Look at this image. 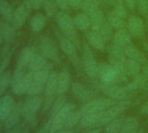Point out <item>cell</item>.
<instances>
[{"label": "cell", "mask_w": 148, "mask_h": 133, "mask_svg": "<svg viewBox=\"0 0 148 133\" xmlns=\"http://www.w3.org/2000/svg\"><path fill=\"white\" fill-rule=\"evenodd\" d=\"M145 91H148V81H147V85H146V88H145Z\"/></svg>", "instance_id": "94428289"}, {"label": "cell", "mask_w": 148, "mask_h": 133, "mask_svg": "<svg viewBox=\"0 0 148 133\" xmlns=\"http://www.w3.org/2000/svg\"><path fill=\"white\" fill-rule=\"evenodd\" d=\"M38 50L45 58L55 63L60 62L58 45L51 38L47 36H42L38 40Z\"/></svg>", "instance_id": "4fadbf2b"}, {"label": "cell", "mask_w": 148, "mask_h": 133, "mask_svg": "<svg viewBox=\"0 0 148 133\" xmlns=\"http://www.w3.org/2000/svg\"><path fill=\"white\" fill-rule=\"evenodd\" d=\"M47 60L48 59L45 58L40 52L36 51L35 55L33 56L31 63H29L27 67V72H29L30 74H33L40 70L48 67L50 64Z\"/></svg>", "instance_id": "d6986e66"}, {"label": "cell", "mask_w": 148, "mask_h": 133, "mask_svg": "<svg viewBox=\"0 0 148 133\" xmlns=\"http://www.w3.org/2000/svg\"><path fill=\"white\" fill-rule=\"evenodd\" d=\"M2 60H3V57L0 54V65H1V63H2Z\"/></svg>", "instance_id": "6f0895ef"}, {"label": "cell", "mask_w": 148, "mask_h": 133, "mask_svg": "<svg viewBox=\"0 0 148 133\" xmlns=\"http://www.w3.org/2000/svg\"><path fill=\"white\" fill-rule=\"evenodd\" d=\"M10 62H11V54L8 53L3 57L2 63H1V65H0V79H1L4 74L7 72L6 69L8 67V65L10 64Z\"/></svg>", "instance_id": "7bdbcfd3"}, {"label": "cell", "mask_w": 148, "mask_h": 133, "mask_svg": "<svg viewBox=\"0 0 148 133\" xmlns=\"http://www.w3.org/2000/svg\"><path fill=\"white\" fill-rule=\"evenodd\" d=\"M126 58L127 57L123 48L114 44L110 46L108 50V63L119 72L123 82H125L127 78V75L125 70V63Z\"/></svg>", "instance_id": "52a82bcc"}, {"label": "cell", "mask_w": 148, "mask_h": 133, "mask_svg": "<svg viewBox=\"0 0 148 133\" xmlns=\"http://www.w3.org/2000/svg\"><path fill=\"white\" fill-rule=\"evenodd\" d=\"M55 18L57 25L63 35L70 39L79 50L81 48V43L79 40L78 29L74 24L73 18L64 11L58 12Z\"/></svg>", "instance_id": "6da1fadb"}, {"label": "cell", "mask_w": 148, "mask_h": 133, "mask_svg": "<svg viewBox=\"0 0 148 133\" xmlns=\"http://www.w3.org/2000/svg\"><path fill=\"white\" fill-rule=\"evenodd\" d=\"M94 87H96L99 91L104 93L108 98H111L116 102L128 100L132 95L125 89V86H120L119 85H111L105 84L102 82H95Z\"/></svg>", "instance_id": "5b68a950"}, {"label": "cell", "mask_w": 148, "mask_h": 133, "mask_svg": "<svg viewBox=\"0 0 148 133\" xmlns=\"http://www.w3.org/2000/svg\"><path fill=\"white\" fill-rule=\"evenodd\" d=\"M30 11L31 10L25 5V3L20 5L14 10L12 25L14 26V28L16 30H19L24 26V25L27 19V17L30 13Z\"/></svg>", "instance_id": "2e32d148"}, {"label": "cell", "mask_w": 148, "mask_h": 133, "mask_svg": "<svg viewBox=\"0 0 148 133\" xmlns=\"http://www.w3.org/2000/svg\"><path fill=\"white\" fill-rule=\"evenodd\" d=\"M98 132H100V129L98 128V129H90L86 131H84V132H81V133H98Z\"/></svg>", "instance_id": "816d5d0a"}, {"label": "cell", "mask_w": 148, "mask_h": 133, "mask_svg": "<svg viewBox=\"0 0 148 133\" xmlns=\"http://www.w3.org/2000/svg\"><path fill=\"white\" fill-rule=\"evenodd\" d=\"M144 131H145V130H144V129L141 127V128H140V130H138V133H144Z\"/></svg>", "instance_id": "9f6ffc18"}, {"label": "cell", "mask_w": 148, "mask_h": 133, "mask_svg": "<svg viewBox=\"0 0 148 133\" xmlns=\"http://www.w3.org/2000/svg\"><path fill=\"white\" fill-rule=\"evenodd\" d=\"M71 88L74 97L83 104L87 103L90 100L97 98L96 94L91 89H89L87 86L84 85L81 83L73 82L71 85Z\"/></svg>", "instance_id": "5bb4252c"}, {"label": "cell", "mask_w": 148, "mask_h": 133, "mask_svg": "<svg viewBox=\"0 0 148 133\" xmlns=\"http://www.w3.org/2000/svg\"><path fill=\"white\" fill-rule=\"evenodd\" d=\"M146 85H147V78L142 73H140L137 77L133 78L131 82L127 83L125 85V87L128 91V92L132 94L137 91L145 90Z\"/></svg>", "instance_id": "4316f807"}, {"label": "cell", "mask_w": 148, "mask_h": 133, "mask_svg": "<svg viewBox=\"0 0 148 133\" xmlns=\"http://www.w3.org/2000/svg\"><path fill=\"white\" fill-rule=\"evenodd\" d=\"M123 50L125 51L126 57H128V58L134 59V60L139 62L141 64H144L146 62H148V59H147L146 56L145 55V53L140 51V50L138 48H137L132 43H131L130 44L124 47Z\"/></svg>", "instance_id": "cb8c5ba5"}, {"label": "cell", "mask_w": 148, "mask_h": 133, "mask_svg": "<svg viewBox=\"0 0 148 133\" xmlns=\"http://www.w3.org/2000/svg\"><path fill=\"white\" fill-rule=\"evenodd\" d=\"M97 1L99 4H104V5H112V6H114V5H116L122 2L121 0H97Z\"/></svg>", "instance_id": "681fc988"}, {"label": "cell", "mask_w": 148, "mask_h": 133, "mask_svg": "<svg viewBox=\"0 0 148 133\" xmlns=\"http://www.w3.org/2000/svg\"><path fill=\"white\" fill-rule=\"evenodd\" d=\"M12 72L10 71H7L4 76L0 79V98L4 96L5 92L6 91L7 88L11 86V81H12Z\"/></svg>", "instance_id": "ab89813d"}, {"label": "cell", "mask_w": 148, "mask_h": 133, "mask_svg": "<svg viewBox=\"0 0 148 133\" xmlns=\"http://www.w3.org/2000/svg\"><path fill=\"white\" fill-rule=\"evenodd\" d=\"M73 21L79 31H86L91 27V18L85 12L76 14L73 18Z\"/></svg>", "instance_id": "d6a6232c"}, {"label": "cell", "mask_w": 148, "mask_h": 133, "mask_svg": "<svg viewBox=\"0 0 148 133\" xmlns=\"http://www.w3.org/2000/svg\"><path fill=\"white\" fill-rule=\"evenodd\" d=\"M95 31L99 32L106 42L109 41V40H111L112 38V36H113V29L110 25V24L108 23L107 19Z\"/></svg>", "instance_id": "74e56055"}, {"label": "cell", "mask_w": 148, "mask_h": 133, "mask_svg": "<svg viewBox=\"0 0 148 133\" xmlns=\"http://www.w3.org/2000/svg\"><path fill=\"white\" fill-rule=\"evenodd\" d=\"M132 105V101L131 100H125V101H120L117 102L115 104L112 106L109 107L106 109L100 117V119L98 121V123L95 124L94 129H98L100 127H103L109 123L110 122L113 121L114 119L118 118L120 117L130 106Z\"/></svg>", "instance_id": "277c9868"}, {"label": "cell", "mask_w": 148, "mask_h": 133, "mask_svg": "<svg viewBox=\"0 0 148 133\" xmlns=\"http://www.w3.org/2000/svg\"><path fill=\"white\" fill-rule=\"evenodd\" d=\"M112 40V44H114L121 48H124L126 45L132 43V35L129 33V31L126 29L116 31V32L113 33Z\"/></svg>", "instance_id": "484cf974"}, {"label": "cell", "mask_w": 148, "mask_h": 133, "mask_svg": "<svg viewBox=\"0 0 148 133\" xmlns=\"http://www.w3.org/2000/svg\"><path fill=\"white\" fill-rule=\"evenodd\" d=\"M125 115L122 114L118 118L114 119L113 121L110 122L106 125H105V133H120L122 123L125 118Z\"/></svg>", "instance_id": "d590c367"}, {"label": "cell", "mask_w": 148, "mask_h": 133, "mask_svg": "<svg viewBox=\"0 0 148 133\" xmlns=\"http://www.w3.org/2000/svg\"><path fill=\"white\" fill-rule=\"evenodd\" d=\"M45 14L48 18H52L56 17L58 13V5L56 3V0H44L43 1V6Z\"/></svg>", "instance_id": "8d00e7d4"}, {"label": "cell", "mask_w": 148, "mask_h": 133, "mask_svg": "<svg viewBox=\"0 0 148 133\" xmlns=\"http://www.w3.org/2000/svg\"><path fill=\"white\" fill-rule=\"evenodd\" d=\"M44 99L38 96H29L22 104V117L31 128H34L38 123V113L43 107Z\"/></svg>", "instance_id": "3957f363"}, {"label": "cell", "mask_w": 148, "mask_h": 133, "mask_svg": "<svg viewBox=\"0 0 148 133\" xmlns=\"http://www.w3.org/2000/svg\"><path fill=\"white\" fill-rule=\"evenodd\" d=\"M14 10L7 0H0V17L2 19L12 24Z\"/></svg>", "instance_id": "1f68e13d"}, {"label": "cell", "mask_w": 148, "mask_h": 133, "mask_svg": "<svg viewBox=\"0 0 148 133\" xmlns=\"http://www.w3.org/2000/svg\"><path fill=\"white\" fill-rule=\"evenodd\" d=\"M1 119H0V133H1V130H2V125H1Z\"/></svg>", "instance_id": "680465c9"}, {"label": "cell", "mask_w": 148, "mask_h": 133, "mask_svg": "<svg viewBox=\"0 0 148 133\" xmlns=\"http://www.w3.org/2000/svg\"><path fill=\"white\" fill-rule=\"evenodd\" d=\"M0 30L2 31L5 44H9L15 38L16 29L11 23L2 19V20H0Z\"/></svg>", "instance_id": "f546056e"}, {"label": "cell", "mask_w": 148, "mask_h": 133, "mask_svg": "<svg viewBox=\"0 0 148 133\" xmlns=\"http://www.w3.org/2000/svg\"><path fill=\"white\" fill-rule=\"evenodd\" d=\"M31 82H32V76L30 73L26 72L25 75L20 80L11 85L13 93H15L18 96L27 94L29 87L31 85Z\"/></svg>", "instance_id": "7402d4cb"}, {"label": "cell", "mask_w": 148, "mask_h": 133, "mask_svg": "<svg viewBox=\"0 0 148 133\" xmlns=\"http://www.w3.org/2000/svg\"><path fill=\"white\" fill-rule=\"evenodd\" d=\"M140 128L137 117H125L122 123L120 133H138Z\"/></svg>", "instance_id": "83f0119b"}, {"label": "cell", "mask_w": 148, "mask_h": 133, "mask_svg": "<svg viewBox=\"0 0 148 133\" xmlns=\"http://www.w3.org/2000/svg\"><path fill=\"white\" fill-rule=\"evenodd\" d=\"M51 72V66L49 65L48 67L43 70H40L33 74H31L32 82L27 94L29 96H38L42 92H44L45 84L47 82V79Z\"/></svg>", "instance_id": "9c48e42d"}, {"label": "cell", "mask_w": 148, "mask_h": 133, "mask_svg": "<svg viewBox=\"0 0 148 133\" xmlns=\"http://www.w3.org/2000/svg\"><path fill=\"white\" fill-rule=\"evenodd\" d=\"M74 109H76V105L72 103L67 102L57 114L48 117L45 123L40 128V130L43 133H53L64 130V123L69 114Z\"/></svg>", "instance_id": "7a4b0ae2"}, {"label": "cell", "mask_w": 148, "mask_h": 133, "mask_svg": "<svg viewBox=\"0 0 148 133\" xmlns=\"http://www.w3.org/2000/svg\"><path fill=\"white\" fill-rule=\"evenodd\" d=\"M143 48H144V50H145V52H146L147 55H148V43L143 42Z\"/></svg>", "instance_id": "db71d44e"}, {"label": "cell", "mask_w": 148, "mask_h": 133, "mask_svg": "<svg viewBox=\"0 0 148 133\" xmlns=\"http://www.w3.org/2000/svg\"><path fill=\"white\" fill-rule=\"evenodd\" d=\"M71 77L66 69H63L58 73V96L64 95L71 87Z\"/></svg>", "instance_id": "ffe728a7"}, {"label": "cell", "mask_w": 148, "mask_h": 133, "mask_svg": "<svg viewBox=\"0 0 148 133\" xmlns=\"http://www.w3.org/2000/svg\"><path fill=\"white\" fill-rule=\"evenodd\" d=\"M16 104L14 98L10 95H4L0 98V119L3 122L8 117Z\"/></svg>", "instance_id": "ac0fdd59"}, {"label": "cell", "mask_w": 148, "mask_h": 133, "mask_svg": "<svg viewBox=\"0 0 148 133\" xmlns=\"http://www.w3.org/2000/svg\"><path fill=\"white\" fill-rule=\"evenodd\" d=\"M98 133H101V132H98Z\"/></svg>", "instance_id": "be15d7a7"}, {"label": "cell", "mask_w": 148, "mask_h": 133, "mask_svg": "<svg viewBox=\"0 0 148 133\" xmlns=\"http://www.w3.org/2000/svg\"><path fill=\"white\" fill-rule=\"evenodd\" d=\"M46 21H47V17L45 16V14L37 13L33 15L32 18H31L30 28L34 32H39L45 28L46 25Z\"/></svg>", "instance_id": "4dcf8cb0"}, {"label": "cell", "mask_w": 148, "mask_h": 133, "mask_svg": "<svg viewBox=\"0 0 148 133\" xmlns=\"http://www.w3.org/2000/svg\"><path fill=\"white\" fill-rule=\"evenodd\" d=\"M121 1L128 10L132 12H134L136 10V0H121Z\"/></svg>", "instance_id": "bcb514c9"}, {"label": "cell", "mask_w": 148, "mask_h": 133, "mask_svg": "<svg viewBox=\"0 0 148 133\" xmlns=\"http://www.w3.org/2000/svg\"><path fill=\"white\" fill-rule=\"evenodd\" d=\"M83 70L86 76L90 78H97L99 63H97L92 47L88 44L83 45V57H82Z\"/></svg>", "instance_id": "7c38bea8"}, {"label": "cell", "mask_w": 148, "mask_h": 133, "mask_svg": "<svg viewBox=\"0 0 148 133\" xmlns=\"http://www.w3.org/2000/svg\"><path fill=\"white\" fill-rule=\"evenodd\" d=\"M22 104L17 103L12 111L10 113L8 117L4 121V128L5 130H11L20 123L22 118Z\"/></svg>", "instance_id": "e0dca14e"}, {"label": "cell", "mask_w": 148, "mask_h": 133, "mask_svg": "<svg viewBox=\"0 0 148 133\" xmlns=\"http://www.w3.org/2000/svg\"><path fill=\"white\" fill-rule=\"evenodd\" d=\"M53 133H74V130H61Z\"/></svg>", "instance_id": "f5cc1de1"}, {"label": "cell", "mask_w": 148, "mask_h": 133, "mask_svg": "<svg viewBox=\"0 0 148 133\" xmlns=\"http://www.w3.org/2000/svg\"><path fill=\"white\" fill-rule=\"evenodd\" d=\"M136 7L145 18H148V0H136Z\"/></svg>", "instance_id": "b9f144b4"}, {"label": "cell", "mask_w": 148, "mask_h": 133, "mask_svg": "<svg viewBox=\"0 0 148 133\" xmlns=\"http://www.w3.org/2000/svg\"><path fill=\"white\" fill-rule=\"evenodd\" d=\"M117 102L108 98H95L83 105L79 109L81 115H86L90 113L104 112L106 109L115 104Z\"/></svg>", "instance_id": "30bf717a"}, {"label": "cell", "mask_w": 148, "mask_h": 133, "mask_svg": "<svg viewBox=\"0 0 148 133\" xmlns=\"http://www.w3.org/2000/svg\"><path fill=\"white\" fill-rule=\"evenodd\" d=\"M138 112L142 116H148V99L140 106Z\"/></svg>", "instance_id": "f907efd6"}, {"label": "cell", "mask_w": 148, "mask_h": 133, "mask_svg": "<svg viewBox=\"0 0 148 133\" xmlns=\"http://www.w3.org/2000/svg\"><path fill=\"white\" fill-rule=\"evenodd\" d=\"M99 3L97 0H84V4L81 8L83 12L87 14L88 16L92 15L95 12L100 10L99 9Z\"/></svg>", "instance_id": "f35d334b"}, {"label": "cell", "mask_w": 148, "mask_h": 133, "mask_svg": "<svg viewBox=\"0 0 148 133\" xmlns=\"http://www.w3.org/2000/svg\"><path fill=\"white\" fill-rule=\"evenodd\" d=\"M112 12L122 18H125V19L128 18V12L126 10V6L122 2L114 5L112 10Z\"/></svg>", "instance_id": "60d3db41"}, {"label": "cell", "mask_w": 148, "mask_h": 133, "mask_svg": "<svg viewBox=\"0 0 148 133\" xmlns=\"http://www.w3.org/2000/svg\"><path fill=\"white\" fill-rule=\"evenodd\" d=\"M24 130H25L24 124L19 123L18 126H16L11 130H7L5 133H24Z\"/></svg>", "instance_id": "c3c4849f"}, {"label": "cell", "mask_w": 148, "mask_h": 133, "mask_svg": "<svg viewBox=\"0 0 148 133\" xmlns=\"http://www.w3.org/2000/svg\"><path fill=\"white\" fill-rule=\"evenodd\" d=\"M35 53H36V50L33 48H31V47L24 48L19 53L18 62H17V67H20L25 70H27L28 65L31 63Z\"/></svg>", "instance_id": "d4e9b609"}, {"label": "cell", "mask_w": 148, "mask_h": 133, "mask_svg": "<svg viewBox=\"0 0 148 133\" xmlns=\"http://www.w3.org/2000/svg\"><path fill=\"white\" fill-rule=\"evenodd\" d=\"M58 45L60 50L67 56L76 70L79 71V72H81L83 64L82 59L79 57L78 52V47L64 36H58Z\"/></svg>", "instance_id": "8992f818"}, {"label": "cell", "mask_w": 148, "mask_h": 133, "mask_svg": "<svg viewBox=\"0 0 148 133\" xmlns=\"http://www.w3.org/2000/svg\"><path fill=\"white\" fill-rule=\"evenodd\" d=\"M34 133H43V132H42V131H41V130H38V131H36V132H34Z\"/></svg>", "instance_id": "91938a15"}, {"label": "cell", "mask_w": 148, "mask_h": 133, "mask_svg": "<svg viewBox=\"0 0 148 133\" xmlns=\"http://www.w3.org/2000/svg\"><path fill=\"white\" fill-rule=\"evenodd\" d=\"M68 4L71 9L77 11L82 8L84 0H68Z\"/></svg>", "instance_id": "f6af8a7d"}, {"label": "cell", "mask_w": 148, "mask_h": 133, "mask_svg": "<svg viewBox=\"0 0 148 133\" xmlns=\"http://www.w3.org/2000/svg\"><path fill=\"white\" fill-rule=\"evenodd\" d=\"M5 42L4 40V37H3V34H2V31L1 30H0V46H1L3 44V43Z\"/></svg>", "instance_id": "11a10c76"}, {"label": "cell", "mask_w": 148, "mask_h": 133, "mask_svg": "<svg viewBox=\"0 0 148 133\" xmlns=\"http://www.w3.org/2000/svg\"><path fill=\"white\" fill-rule=\"evenodd\" d=\"M97 78L102 83L111 85H119L121 82H123L119 72L112 65L106 62L99 63Z\"/></svg>", "instance_id": "8fae6325"}, {"label": "cell", "mask_w": 148, "mask_h": 133, "mask_svg": "<svg viewBox=\"0 0 148 133\" xmlns=\"http://www.w3.org/2000/svg\"><path fill=\"white\" fill-rule=\"evenodd\" d=\"M82 117V115L79 111V109H74L68 116L64 125V130H72L73 128L77 127L79 124L80 119Z\"/></svg>", "instance_id": "836d02e7"}, {"label": "cell", "mask_w": 148, "mask_h": 133, "mask_svg": "<svg viewBox=\"0 0 148 133\" xmlns=\"http://www.w3.org/2000/svg\"><path fill=\"white\" fill-rule=\"evenodd\" d=\"M145 133H148V130H146V131H145Z\"/></svg>", "instance_id": "6125c7cd"}, {"label": "cell", "mask_w": 148, "mask_h": 133, "mask_svg": "<svg viewBox=\"0 0 148 133\" xmlns=\"http://www.w3.org/2000/svg\"><path fill=\"white\" fill-rule=\"evenodd\" d=\"M58 73L57 72L51 71L44 90L45 99L42 107L43 113H46L50 110L53 102L58 97Z\"/></svg>", "instance_id": "ba28073f"}, {"label": "cell", "mask_w": 148, "mask_h": 133, "mask_svg": "<svg viewBox=\"0 0 148 133\" xmlns=\"http://www.w3.org/2000/svg\"><path fill=\"white\" fill-rule=\"evenodd\" d=\"M44 0H25V5L31 11H38L42 8Z\"/></svg>", "instance_id": "ee69618b"}, {"label": "cell", "mask_w": 148, "mask_h": 133, "mask_svg": "<svg viewBox=\"0 0 148 133\" xmlns=\"http://www.w3.org/2000/svg\"><path fill=\"white\" fill-rule=\"evenodd\" d=\"M103 112L98 113H90L82 116L79 124L77 125V130H84V129H94L95 124L100 119Z\"/></svg>", "instance_id": "44dd1931"}, {"label": "cell", "mask_w": 148, "mask_h": 133, "mask_svg": "<svg viewBox=\"0 0 148 133\" xmlns=\"http://www.w3.org/2000/svg\"><path fill=\"white\" fill-rule=\"evenodd\" d=\"M87 44L93 49L97 50H105L106 41L103 38V37L95 31H91L86 34Z\"/></svg>", "instance_id": "603a6c76"}, {"label": "cell", "mask_w": 148, "mask_h": 133, "mask_svg": "<svg viewBox=\"0 0 148 133\" xmlns=\"http://www.w3.org/2000/svg\"><path fill=\"white\" fill-rule=\"evenodd\" d=\"M126 30L132 35V37L136 38H142L145 35V23L140 17L132 15L127 18Z\"/></svg>", "instance_id": "9a60e30c"}, {"label": "cell", "mask_w": 148, "mask_h": 133, "mask_svg": "<svg viewBox=\"0 0 148 133\" xmlns=\"http://www.w3.org/2000/svg\"><path fill=\"white\" fill-rule=\"evenodd\" d=\"M7 1H8V0H7Z\"/></svg>", "instance_id": "e7e4bbea"}, {"label": "cell", "mask_w": 148, "mask_h": 133, "mask_svg": "<svg viewBox=\"0 0 148 133\" xmlns=\"http://www.w3.org/2000/svg\"><path fill=\"white\" fill-rule=\"evenodd\" d=\"M56 3H57V5L58 7L65 12V11H68L70 9L69 7V4H68V0H56Z\"/></svg>", "instance_id": "7dc6e473"}, {"label": "cell", "mask_w": 148, "mask_h": 133, "mask_svg": "<svg viewBox=\"0 0 148 133\" xmlns=\"http://www.w3.org/2000/svg\"><path fill=\"white\" fill-rule=\"evenodd\" d=\"M125 73L127 77L133 78L141 73L142 64L134 59L127 57L125 63Z\"/></svg>", "instance_id": "f1b7e54d"}, {"label": "cell", "mask_w": 148, "mask_h": 133, "mask_svg": "<svg viewBox=\"0 0 148 133\" xmlns=\"http://www.w3.org/2000/svg\"><path fill=\"white\" fill-rule=\"evenodd\" d=\"M108 23L110 24V25L112 27L113 30L116 31H119V30H124L126 29V25H127V21L125 18H122L117 15H115L114 13H112V12L107 15L106 18Z\"/></svg>", "instance_id": "e575fe53"}]
</instances>
